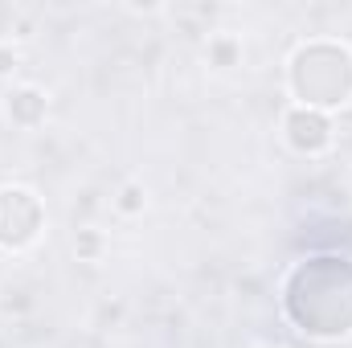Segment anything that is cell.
<instances>
[{
	"label": "cell",
	"mask_w": 352,
	"mask_h": 348,
	"mask_svg": "<svg viewBox=\"0 0 352 348\" xmlns=\"http://www.w3.org/2000/svg\"><path fill=\"white\" fill-rule=\"evenodd\" d=\"M74 246H78V254H82V259H90V254H94V250H98V234H78V242H74Z\"/></svg>",
	"instance_id": "7"
},
{
	"label": "cell",
	"mask_w": 352,
	"mask_h": 348,
	"mask_svg": "<svg viewBox=\"0 0 352 348\" xmlns=\"http://www.w3.org/2000/svg\"><path fill=\"white\" fill-rule=\"evenodd\" d=\"M291 87H295V94H299L311 111H320V107H340L352 90V58L344 50H336V45H332L328 70H311L307 62L295 58V62H291Z\"/></svg>",
	"instance_id": "1"
},
{
	"label": "cell",
	"mask_w": 352,
	"mask_h": 348,
	"mask_svg": "<svg viewBox=\"0 0 352 348\" xmlns=\"http://www.w3.org/2000/svg\"><path fill=\"white\" fill-rule=\"evenodd\" d=\"M4 111H8V119L16 127H37L45 119V94L37 87H16V90H8Z\"/></svg>",
	"instance_id": "3"
},
{
	"label": "cell",
	"mask_w": 352,
	"mask_h": 348,
	"mask_svg": "<svg viewBox=\"0 0 352 348\" xmlns=\"http://www.w3.org/2000/svg\"><path fill=\"white\" fill-rule=\"evenodd\" d=\"M266 348H278V345H266Z\"/></svg>",
	"instance_id": "8"
},
{
	"label": "cell",
	"mask_w": 352,
	"mask_h": 348,
	"mask_svg": "<svg viewBox=\"0 0 352 348\" xmlns=\"http://www.w3.org/2000/svg\"><path fill=\"white\" fill-rule=\"evenodd\" d=\"M16 66H21V54L8 45V41H0V78H8V74H16Z\"/></svg>",
	"instance_id": "5"
},
{
	"label": "cell",
	"mask_w": 352,
	"mask_h": 348,
	"mask_svg": "<svg viewBox=\"0 0 352 348\" xmlns=\"http://www.w3.org/2000/svg\"><path fill=\"white\" fill-rule=\"evenodd\" d=\"M115 205H119V213H127V217L144 213V205H148V193H144V184H123Z\"/></svg>",
	"instance_id": "4"
},
{
	"label": "cell",
	"mask_w": 352,
	"mask_h": 348,
	"mask_svg": "<svg viewBox=\"0 0 352 348\" xmlns=\"http://www.w3.org/2000/svg\"><path fill=\"white\" fill-rule=\"evenodd\" d=\"M213 58H217V66H230L238 58V45L234 41H213Z\"/></svg>",
	"instance_id": "6"
},
{
	"label": "cell",
	"mask_w": 352,
	"mask_h": 348,
	"mask_svg": "<svg viewBox=\"0 0 352 348\" xmlns=\"http://www.w3.org/2000/svg\"><path fill=\"white\" fill-rule=\"evenodd\" d=\"M283 127H287V144H291L295 152H303V156H320V152L332 148V123H328L324 111L295 107Z\"/></svg>",
	"instance_id": "2"
}]
</instances>
